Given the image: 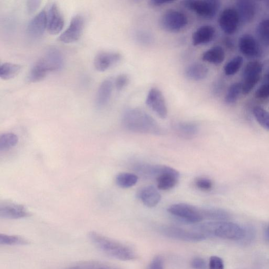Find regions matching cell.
<instances>
[{"instance_id": "6da1fadb", "label": "cell", "mask_w": 269, "mask_h": 269, "mask_svg": "<svg viewBox=\"0 0 269 269\" xmlns=\"http://www.w3.org/2000/svg\"><path fill=\"white\" fill-rule=\"evenodd\" d=\"M64 63L65 59L61 51L51 48L34 64L29 73L28 79L32 83L40 82L50 73L60 71Z\"/></svg>"}, {"instance_id": "7a4b0ae2", "label": "cell", "mask_w": 269, "mask_h": 269, "mask_svg": "<svg viewBox=\"0 0 269 269\" xmlns=\"http://www.w3.org/2000/svg\"><path fill=\"white\" fill-rule=\"evenodd\" d=\"M91 243L100 251L108 256L122 261H131L137 258V255L131 248L97 232L89 233Z\"/></svg>"}, {"instance_id": "3957f363", "label": "cell", "mask_w": 269, "mask_h": 269, "mask_svg": "<svg viewBox=\"0 0 269 269\" xmlns=\"http://www.w3.org/2000/svg\"><path fill=\"white\" fill-rule=\"evenodd\" d=\"M124 127L131 132L158 134L161 128L155 119L144 111L139 109L126 110L122 118Z\"/></svg>"}, {"instance_id": "277c9868", "label": "cell", "mask_w": 269, "mask_h": 269, "mask_svg": "<svg viewBox=\"0 0 269 269\" xmlns=\"http://www.w3.org/2000/svg\"><path fill=\"white\" fill-rule=\"evenodd\" d=\"M168 212L174 217L190 223H198L204 219L202 209L189 204H174L169 208Z\"/></svg>"}, {"instance_id": "5b68a950", "label": "cell", "mask_w": 269, "mask_h": 269, "mask_svg": "<svg viewBox=\"0 0 269 269\" xmlns=\"http://www.w3.org/2000/svg\"><path fill=\"white\" fill-rule=\"evenodd\" d=\"M188 20L186 15L177 10H170L161 16L159 24L163 30L168 32H178L187 25Z\"/></svg>"}, {"instance_id": "8992f818", "label": "cell", "mask_w": 269, "mask_h": 269, "mask_svg": "<svg viewBox=\"0 0 269 269\" xmlns=\"http://www.w3.org/2000/svg\"><path fill=\"white\" fill-rule=\"evenodd\" d=\"M185 7L205 19H212L218 12L220 3L217 0H188L184 2Z\"/></svg>"}, {"instance_id": "52a82bcc", "label": "cell", "mask_w": 269, "mask_h": 269, "mask_svg": "<svg viewBox=\"0 0 269 269\" xmlns=\"http://www.w3.org/2000/svg\"><path fill=\"white\" fill-rule=\"evenodd\" d=\"M262 64L258 61H251L245 66L243 72L242 93L249 94L261 79Z\"/></svg>"}, {"instance_id": "ba28073f", "label": "cell", "mask_w": 269, "mask_h": 269, "mask_svg": "<svg viewBox=\"0 0 269 269\" xmlns=\"http://www.w3.org/2000/svg\"><path fill=\"white\" fill-rule=\"evenodd\" d=\"M155 175L157 187L160 190H170L178 184L179 173L171 167L157 165Z\"/></svg>"}, {"instance_id": "9c48e42d", "label": "cell", "mask_w": 269, "mask_h": 269, "mask_svg": "<svg viewBox=\"0 0 269 269\" xmlns=\"http://www.w3.org/2000/svg\"><path fill=\"white\" fill-rule=\"evenodd\" d=\"M147 106L162 119L168 115V110L165 97L159 89L153 87L149 91L146 98Z\"/></svg>"}, {"instance_id": "30bf717a", "label": "cell", "mask_w": 269, "mask_h": 269, "mask_svg": "<svg viewBox=\"0 0 269 269\" xmlns=\"http://www.w3.org/2000/svg\"><path fill=\"white\" fill-rule=\"evenodd\" d=\"M163 234L176 240L188 242H199L205 241L207 237L204 234L193 230H188L176 227H166L162 228Z\"/></svg>"}, {"instance_id": "8fae6325", "label": "cell", "mask_w": 269, "mask_h": 269, "mask_svg": "<svg viewBox=\"0 0 269 269\" xmlns=\"http://www.w3.org/2000/svg\"><path fill=\"white\" fill-rule=\"evenodd\" d=\"M84 26L83 17L77 15L73 18L66 30L59 37V41L65 44L78 41L83 34Z\"/></svg>"}, {"instance_id": "7c38bea8", "label": "cell", "mask_w": 269, "mask_h": 269, "mask_svg": "<svg viewBox=\"0 0 269 269\" xmlns=\"http://www.w3.org/2000/svg\"><path fill=\"white\" fill-rule=\"evenodd\" d=\"M240 18L236 10L228 8L224 10L220 14L219 24L222 30L227 35H233L238 28Z\"/></svg>"}, {"instance_id": "4fadbf2b", "label": "cell", "mask_w": 269, "mask_h": 269, "mask_svg": "<svg viewBox=\"0 0 269 269\" xmlns=\"http://www.w3.org/2000/svg\"><path fill=\"white\" fill-rule=\"evenodd\" d=\"M122 59V55L116 52H102L94 58V65L95 69L101 72H106L116 66Z\"/></svg>"}, {"instance_id": "5bb4252c", "label": "cell", "mask_w": 269, "mask_h": 269, "mask_svg": "<svg viewBox=\"0 0 269 269\" xmlns=\"http://www.w3.org/2000/svg\"><path fill=\"white\" fill-rule=\"evenodd\" d=\"M48 31L52 35L60 33L64 25V20L55 3L51 4L47 8Z\"/></svg>"}, {"instance_id": "9a60e30c", "label": "cell", "mask_w": 269, "mask_h": 269, "mask_svg": "<svg viewBox=\"0 0 269 269\" xmlns=\"http://www.w3.org/2000/svg\"><path fill=\"white\" fill-rule=\"evenodd\" d=\"M47 28V9H44L29 22L27 32L33 38H39L46 32Z\"/></svg>"}, {"instance_id": "2e32d148", "label": "cell", "mask_w": 269, "mask_h": 269, "mask_svg": "<svg viewBox=\"0 0 269 269\" xmlns=\"http://www.w3.org/2000/svg\"><path fill=\"white\" fill-rule=\"evenodd\" d=\"M239 48L242 53L247 57H258L261 54L259 44L255 38L250 35H244L239 39Z\"/></svg>"}, {"instance_id": "e0dca14e", "label": "cell", "mask_w": 269, "mask_h": 269, "mask_svg": "<svg viewBox=\"0 0 269 269\" xmlns=\"http://www.w3.org/2000/svg\"><path fill=\"white\" fill-rule=\"evenodd\" d=\"M236 8V10L241 22L249 23L255 19L257 10L255 2L250 0H240L237 2Z\"/></svg>"}, {"instance_id": "ac0fdd59", "label": "cell", "mask_w": 269, "mask_h": 269, "mask_svg": "<svg viewBox=\"0 0 269 269\" xmlns=\"http://www.w3.org/2000/svg\"><path fill=\"white\" fill-rule=\"evenodd\" d=\"M28 213L22 205L5 203L0 205V218L6 219H19L27 217Z\"/></svg>"}, {"instance_id": "d6986e66", "label": "cell", "mask_w": 269, "mask_h": 269, "mask_svg": "<svg viewBox=\"0 0 269 269\" xmlns=\"http://www.w3.org/2000/svg\"><path fill=\"white\" fill-rule=\"evenodd\" d=\"M114 81L112 78H109L104 80L98 89L95 103L98 108H102L109 103L113 91Z\"/></svg>"}, {"instance_id": "ffe728a7", "label": "cell", "mask_w": 269, "mask_h": 269, "mask_svg": "<svg viewBox=\"0 0 269 269\" xmlns=\"http://www.w3.org/2000/svg\"><path fill=\"white\" fill-rule=\"evenodd\" d=\"M216 34L215 28L209 25L199 27L194 32L192 37V42L194 46H201L211 42Z\"/></svg>"}, {"instance_id": "44dd1931", "label": "cell", "mask_w": 269, "mask_h": 269, "mask_svg": "<svg viewBox=\"0 0 269 269\" xmlns=\"http://www.w3.org/2000/svg\"><path fill=\"white\" fill-rule=\"evenodd\" d=\"M139 197L144 205L148 208L155 207L161 200L159 192L153 186H148L142 189Z\"/></svg>"}, {"instance_id": "7402d4cb", "label": "cell", "mask_w": 269, "mask_h": 269, "mask_svg": "<svg viewBox=\"0 0 269 269\" xmlns=\"http://www.w3.org/2000/svg\"><path fill=\"white\" fill-rule=\"evenodd\" d=\"M174 129L178 136L186 139L195 138L199 131V127L196 124L188 122L176 123Z\"/></svg>"}, {"instance_id": "603a6c76", "label": "cell", "mask_w": 269, "mask_h": 269, "mask_svg": "<svg viewBox=\"0 0 269 269\" xmlns=\"http://www.w3.org/2000/svg\"><path fill=\"white\" fill-rule=\"evenodd\" d=\"M209 70L207 67L200 63H194L190 64L185 70L186 77L194 81L205 80L208 76Z\"/></svg>"}, {"instance_id": "cb8c5ba5", "label": "cell", "mask_w": 269, "mask_h": 269, "mask_svg": "<svg viewBox=\"0 0 269 269\" xmlns=\"http://www.w3.org/2000/svg\"><path fill=\"white\" fill-rule=\"evenodd\" d=\"M225 56L223 49L220 46H215L204 52L202 59L205 62L218 65L225 60Z\"/></svg>"}, {"instance_id": "d4e9b609", "label": "cell", "mask_w": 269, "mask_h": 269, "mask_svg": "<svg viewBox=\"0 0 269 269\" xmlns=\"http://www.w3.org/2000/svg\"><path fill=\"white\" fill-rule=\"evenodd\" d=\"M64 269H123L118 266L99 261H85Z\"/></svg>"}, {"instance_id": "484cf974", "label": "cell", "mask_w": 269, "mask_h": 269, "mask_svg": "<svg viewBox=\"0 0 269 269\" xmlns=\"http://www.w3.org/2000/svg\"><path fill=\"white\" fill-rule=\"evenodd\" d=\"M204 219L213 221H226L229 218V214L222 209L218 208H207L202 209Z\"/></svg>"}, {"instance_id": "4316f807", "label": "cell", "mask_w": 269, "mask_h": 269, "mask_svg": "<svg viewBox=\"0 0 269 269\" xmlns=\"http://www.w3.org/2000/svg\"><path fill=\"white\" fill-rule=\"evenodd\" d=\"M21 65L12 63H5L0 66V78L8 80L17 77L21 70Z\"/></svg>"}, {"instance_id": "83f0119b", "label": "cell", "mask_w": 269, "mask_h": 269, "mask_svg": "<svg viewBox=\"0 0 269 269\" xmlns=\"http://www.w3.org/2000/svg\"><path fill=\"white\" fill-rule=\"evenodd\" d=\"M139 181L138 176L130 173L119 174L116 177L117 185L123 188H129L136 185Z\"/></svg>"}, {"instance_id": "f1b7e54d", "label": "cell", "mask_w": 269, "mask_h": 269, "mask_svg": "<svg viewBox=\"0 0 269 269\" xmlns=\"http://www.w3.org/2000/svg\"><path fill=\"white\" fill-rule=\"evenodd\" d=\"M28 242L25 238L5 233L0 234V245L4 246H25Z\"/></svg>"}, {"instance_id": "f546056e", "label": "cell", "mask_w": 269, "mask_h": 269, "mask_svg": "<svg viewBox=\"0 0 269 269\" xmlns=\"http://www.w3.org/2000/svg\"><path fill=\"white\" fill-rule=\"evenodd\" d=\"M19 139L16 134L11 132L5 133L0 136V151L7 150L18 144Z\"/></svg>"}, {"instance_id": "4dcf8cb0", "label": "cell", "mask_w": 269, "mask_h": 269, "mask_svg": "<svg viewBox=\"0 0 269 269\" xmlns=\"http://www.w3.org/2000/svg\"><path fill=\"white\" fill-rule=\"evenodd\" d=\"M243 63V57L241 56H236L226 64L224 68V72L228 76H233L241 69Z\"/></svg>"}, {"instance_id": "1f68e13d", "label": "cell", "mask_w": 269, "mask_h": 269, "mask_svg": "<svg viewBox=\"0 0 269 269\" xmlns=\"http://www.w3.org/2000/svg\"><path fill=\"white\" fill-rule=\"evenodd\" d=\"M253 114L258 123L269 130V112L261 107H256L253 109Z\"/></svg>"}, {"instance_id": "d6a6232c", "label": "cell", "mask_w": 269, "mask_h": 269, "mask_svg": "<svg viewBox=\"0 0 269 269\" xmlns=\"http://www.w3.org/2000/svg\"><path fill=\"white\" fill-rule=\"evenodd\" d=\"M258 37L262 43L269 46V19L261 21L257 28Z\"/></svg>"}, {"instance_id": "836d02e7", "label": "cell", "mask_w": 269, "mask_h": 269, "mask_svg": "<svg viewBox=\"0 0 269 269\" xmlns=\"http://www.w3.org/2000/svg\"><path fill=\"white\" fill-rule=\"evenodd\" d=\"M242 93V83H235L231 85L227 92L225 101L231 104L235 103L239 96Z\"/></svg>"}, {"instance_id": "e575fe53", "label": "cell", "mask_w": 269, "mask_h": 269, "mask_svg": "<svg viewBox=\"0 0 269 269\" xmlns=\"http://www.w3.org/2000/svg\"><path fill=\"white\" fill-rule=\"evenodd\" d=\"M244 227V234L243 238L239 243L243 245H248L251 244L256 238V232L255 228L250 225Z\"/></svg>"}, {"instance_id": "d590c367", "label": "cell", "mask_w": 269, "mask_h": 269, "mask_svg": "<svg viewBox=\"0 0 269 269\" xmlns=\"http://www.w3.org/2000/svg\"><path fill=\"white\" fill-rule=\"evenodd\" d=\"M129 83V78L126 74L119 75L114 81L115 88L118 91H121Z\"/></svg>"}, {"instance_id": "8d00e7d4", "label": "cell", "mask_w": 269, "mask_h": 269, "mask_svg": "<svg viewBox=\"0 0 269 269\" xmlns=\"http://www.w3.org/2000/svg\"><path fill=\"white\" fill-rule=\"evenodd\" d=\"M196 186L203 191H209L213 188V183L210 179L206 178H199L196 181Z\"/></svg>"}, {"instance_id": "74e56055", "label": "cell", "mask_w": 269, "mask_h": 269, "mask_svg": "<svg viewBox=\"0 0 269 269\" xmlns=\"http://www.w3.org/2000/svg\"><path fill=\"white\" fill-rule=\"evenodd\" d=\"M255 96L258 99H265L269 97V83L263 82L257 89Z\"/></svg>"}, {"instance_id": "f35d334b", "label": "cell", "mask_w": 269, "mask_h": 269, "mask_svg": "<svg viewBox=\"0 0 269 269\" xmlns=\"http://www.w3.org/2000/svg\"><path fill=\"white\" fill-rule=\"evenodd\" d=\"M223 261L218 256H212L209 260V269H224Z\"/></svg>"}, {"instance_id": "ab89813d", "label": "cell", "mask_w": 269, "mask_h": 269, "mask_svg": "<svg viewBox=\"0 0 269 269\" xmlns=\"http://www.w3.org/2000/svg\"><path fill=\"white\" fill-rule=\"evenodd\" d=\"M191 267L192 269H207L206 261L202 258L197 257L192 259Z\"/></svg>"}, {"instance_id": "60d3db41", "label": "cell", "mask_w": 269, "mask_h": 269, "mask_svg": "<svg viewBox=\"0 0 269 269\" xmlns=\"http://www.w3.org/2000/svg\"><path fill=\"white\" fill-rule=\"evenodd\" d=\"M147 269H164V260L161 256L155 257L149 263Z\"/></svg>"}, {"instance_id": "b9f144b4", "label": "cell", "mask_w": 269, "mask_h": 269, "mask_svg": "<svg viewBox=\"0 0 269 269\" xmlns=\"http://www.w3.org/2000/svg\"><path fill=\"white\" fill-rule=\"evenodd\" d=\"M41 2L39 0H32L27 3V9L29 13L35 12L40 6Z\"/></svg>"}, {"instance_id": "7bdbcfd3", "label": "cell", "mask_w": 269, "mask_h": 269, "mask_svg": "<svg viewBox=\"0 0 269 269\" xmlns=\"http://www.w3.org/2000/svg\"><path fill=\"white\" fill-rule=\"evenodd\" d=\"M173 1H169V0H152L149 3L153 7H160L162 6H165L173 3Z\"/></svg>"}, {"instance_id": "ee69618b", "label": "cell", "mask_w": 269, "mask_h": 269, "mask_svg": "<svg viewBox=\"0 0 269 269\" xmlns=\"http://www.w3.org/2000/svg\"><path fill=\"white\" fill-rule=\"evenodd\" d=\"M138 39L140 42L143 43H148L151 42V38L150 36L146 33H140L138 36Z\"/></svg>"}, {"instance_id": "f6af8a7d", "label": "cell", "mask_w": 269, "mask_h": 269, "mask_svg": "<svg viewBox=\"0 0 269 269\" xmlns=\"http://www.w3.org/2000/svg\"><path fill=\"white\" fill-rule=\"evenodd\" d=\"M265 238L269 242V223L267 224L264 230Z\"/></svg>"}, {"instance_id": "bcb514c9", "label": "cell", "mask_w": 269, "mask_h": 269, "mask_svg": "<svg viewBox=\"0 0 269 269\" xmlns=\"http://www.w3.org/2000/svg\"><path fill=\"white\" fill-rule=\"evenodd\" d=\"M263 80V82L269 83V72L265 75Z\"/></svg>"}, {"instance_id": "7dc6e473", "label": "cell", "mask_w": 269, "mask_h": 269, "mask_svg": "<svg viewBox=\"0 0 269 269\" xmlns=\"http://www.w3.org/2000/svg\"><path fill=\"white\" fill-rule=\"evenodd\" d=\"M265 3L266 4V6L269 8V1H266L265 2Z\"/></svg>"}]
</instances>
